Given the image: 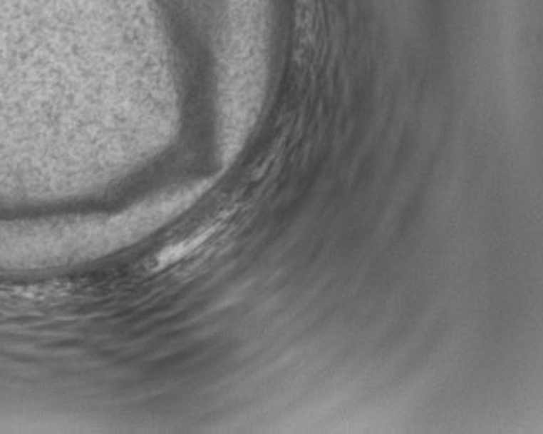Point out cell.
I'll list each match as a JSON object with an SVG mask.
<instances>
[{"mask_svg": "<svg viewBox=\"0 0 543 434\" xmlns=\"http://www.w3.org/2000/svg\"><path fill=\"white\" fill-rule=\"evenodd\" d=\"M208 236V233H203L202 236H193V238H187V240L181 241L179 245H174V247H169L167 250H164V252L160 253V256L157 257V262L158 264H172V262L179 261V258H182L186 256L187 252H191V250L198 247V245L203 243L205 238Z\"/></svg>", "mask_w": 543, "mask_h": 434, "instance_id": "cell-1", "label": "cell"}]
</instances>
